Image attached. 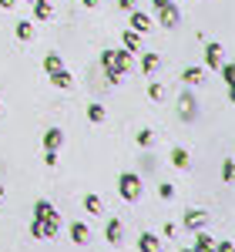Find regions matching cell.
Segmentation results:
<instances>
[{
  "label": "cell",
  "mask_w": 235,
  "mask_h": 252,
  "mask_svg": "<svg viewBox=\"0 0 235 252\" xmlns=\"http://www.w3.org/2000/svg\"><path fill=\"white\" fill-rule=\"evenodd\" d=\"M30 3H34V0H30Z\"/></svg>",
  "instance_id": "cell-37"
},
{
  "label": "cell",
  "mask_w": 235,
  "mask_h": 252,
  "mask_svg": "<svg viewBox=\"0 0 235 252\" xmlns=\"http://www.w3.org/2000/svg\"><path fill=\"white\" fill-rule=\"evenodd\" d=\"M0 198H3V185H0Z\"/></svg>",
  "instance_id": "cell-34"
},
{
  "label": "cell",
  "mask_w": 235,
  "mask_h": 252,
  "mask_svg": "<svg viewBox=\"0 0 235 252\" xmlns=\"http://www.w3.org/2000/svg\"><path fill=\"white\" fill-rule=\"evenodd\" d=\"M118 192H121L124 202H138V198H141V178H138L135 172H124L118 178Z\"/></svg>",
  "instance_id": "cell-2"
},
{
  "label": "cell",
  "mask_w": 235,
  "mask_h": 252,
  "mask_svg": "<svg viewBox=\"0 0 235 252\" xmlns=\"http://www.w3.org/2000/svg\"><path fill=\"white\" fill-rule=\"evenodd\" d=\"M58 67H60L58 54H47V58H44V71H47V74H51V71H58Z\"/></svg>",
  "instance_id": "cell-24"
},
{
  "label": "cell",
  "mask_w": 235,
  "mask_h": 252,
  "mask_svg": "<svg viewBox=\"0 0 235 252\" xmlns=\"http://www.w3.org/2000/svg\"><path fill=\"white\" fill-rule=\"evenodd\" d=\"M101 67H104L108 81L118 84V81L124 78V71L131 67V51H104L101 54Z\"/></svg>",
  "instance_id": "cell-1"
},
{
  "label": "cell",
  "mask_w": 235,
  "mask_h": 252,
  "mask_svg": "<svg viewBox=\"0 0 235 252\" xmlns=\"http://www.w3.org/2000/svg\"><path fill=\"white\" fill-rule=\"evenodd\" d=\"M138 249L141 252H161V239L155 232H141L138 235Z\"/></svg>",
  "instance_id": "cell-6"
},
{
  "label": "cell",
  "mask_w": 235,
  "mask_h": 252,
  "mask_svg": "<svg viewBox=\"0 0 235 252\" xmlns=\"http://www.w3.org/2000/svg\"><path fill=\"white\" fill-rule=\"evenodd\" d=\"M0 115H3V104H0Z\"/></svg>",
  "instance_id": "cell-36"
},
{
  "label": "cell",
  "mask_w": 235,
  "mask_h": 252,
  "mask_svg": "<svg viewBox=\"0 0 235 252\" xmlns=\"http://www.w3.org/2000/svg\"><path fill=\"white\" fill-rule=\"evenodd\" d=\"M222 78H225V84H232V78H235V71H232V67H229V64H225V67H222Z\"/></svg>",
  "instance_id": "cell-28"
},
{
  "label": "cell",
  "mask_w": 235,
  "mask_h": 252,
  "mask_svg": "<svg viewBox=\"0 0 235 252\" xmlns=\"http://www.w3.org/2000/svg\"><path fill=\"white\" fill-rule=\"evenodd\" d=\"M44 161H47V165L54 168V165H58V152H47V155H44Z\"/></svg>",
  "instance_id": "cell-29"
},
{
  "label": "cell",
  "mask_w": 235,
  "mask_h": 252,
  "mask_svg": "<svg viewBox=\"0 0 235 252\" xmlns=\"http://www.w3.org/2000/svg\"><path fill=\"white\" fill-rule=\"evenodd\" d=\"M148 97H151V101H165V88H161L158 81H151V84H148Z\"/></svg>",
  "instance_id": "cell-22"
},
{
  "label": "cell",
  "mask_w": 235,
  "mask_h": 252,
  "mask_svg": "<svg viewBox=\"0 0 235 252\" xmlns=\"http://www.w3.org/2000/svg\"><path fill=\"white\" fill-rule=\"evenodd\" d=\"M172 165L175 168H188V152L185 148H172Z\"/></svg>",
  "instance_id": "cell-18"
},
{
  "label": "cell",
  "mask_w": 235,
  "mask_h": 252,
  "mask_svg": "<svg viewBox=\"0 0 235 252\" xmlns=\"http://www.w3.org/2000/svg\"><path fill=\"white\" fill-rule=\"evenodd\" d=\"M158 20H161V27H168V31H175L178 24H181V14H178L175 0H168V3H158Z\"/></svg>",
  "instance_id": "cell-3"
},
{
  "label": "cell",
  "mask_w": 235,
  "mask_h": 252,
  "mask_svg": "<svg viewBox=\"0 0 235 252\" xmlns=\"http://www.w3.org/2000/svg\"><path fill=\"white\" fill-rule=\"evenodd\" d=\"M128 14H131V27H135L138 34H148V31L155 27L151 17H148V14H141V10H128Z\"/></svg>",
  "instance_id": "cell-7"
},
{
  "label": "cell",
  "mask_w": 235,
  "mask_h": 252,
  "mask_svg": "<svg viewBox=\"0 0 235 252\" xmlns=\"http://www.w3.org/2000/svg\"><path fill=\"white\" fill-rule=\"evenodd\" d=\"M141 71H145V74H155L158 71V54H145V58H141Z\"/></svg>",
  "instance_id": "cell-20"
},
{
  "label": "cell",
  "mask_w": 235,
  "mask_h": 252,
  "mask_svg": "<svg viewBox=\"0 0 235 252\" xmlns=\"http://www.w3.org/2000/svg\"><path fill=\"white\" fill-rule=\"evenodd\" d=\"M158 195H161V198H175V185L161 182V185H158Z\"/></svg>",
  "instance_id": "cell-26"
},
{
  "label": "cell",
  "mask_w": 235,
  "mask_h": 252,
  "mask_svg": "<svg viewBox=\"0 0 235 252\" xmlns=\"http://www.w3.org/2000/svg\"><path fill=\"white\" fill-rule=\"evenodd\" d=\"M34 219H40V222H60L58 209H54L51 202H37V205H34Z\"/></svg>",
  "instance_id": "cell-4"
},
{
  "label": "cell",
  "mask_w": 235,
  "mask_h": 252,
  "mask_svg": "<svg viewBox=\"0 0 235 252\" xmlns=\"http://www.w3.org/2000/svg\"><path fill=\"white\" fill-rule=\"evenodd\" d=\"M178 108H181V118H195V97L188 94H181V101H178Z\"/></svg>",
  "instance_id": "cell-15"
},
{
  "label": "cell",
  "mask_w": 235,
  "mask_h": 252,
  "mask_svg": "<svg viewBox=\"0 0 235 252\" xmlns=\"http://www.w3.org/2000/svg\"><path fill=\"white\" fill-rule=\"evenodd\" d=\"M158 3H168V0H155V7H158Z\"/></svg>",
  "instance_id": "cell-33"
},
{
  "label": "cell",
  "mask_w": 235,
  "mask_h": 252,
  "mask_svg": "<svg viewBox=\"0 0 235 252\" xmlns=\"http://www.w3.org/2000/svg\"><path fill=\"white\" fill-rule=\"evenodd\" d=\"M104 235H108V242H111V246H121V239H124L121 219H108V229H104Z\"/></svg>",
  "instance_id": "cell-8"
},
{
  "label": "cell",
  "mask_w": 235,
  "mask_h": 252,
  "mask_svg": "<svg viewBox=\"0 0 235 252\" xmlns=\"http://www.w3.org/2000/svg\"><path fill=\"white\" fill-rule=\"evenodd\" d=\"M51 81H54V88H60V91H67L71 84H74V78L64 71V67H58V71H51Z\"/></svg>",
  "instance_id": "cell-10"
},
{
  "label": "cell",
  "mask_w": 235,
  "mask_h": 252,
  "mask_svg": "<svg viewBox=\"0 0 235 252\" xmlns=\"http://www.w3.org/2000/svg\"><path fill=\"white\" fill-rule=\"evenodd\" d=\"M215 249V239L212 235H205L202 229H198V239H195V252H212Z\"/></svg>",
  "instance_id": "cell-16"
},
{
  "label": "cell",
  "mask_w": 235,
  "mask_h": 252,
  "mask_svg": "<svg viewBox=\"0 0 235 252\" xmlns=\"http://www.w3.org/2000/svg\"><path fill=\"white\" fill-rule=\"evenodd\" d=\"M91 239V229L84 225V222H71V242H78V246H84Z\"/></svg>",
  "instance_id": "cell-9"
},
{
  "label": "cell",
  "mask_w": 235,
  "mask_h": 252,
  "mask_svg": "<svg viewBox=\"0 0 235 252\" xmlns=\"http://www.w3.org/2000/svg\"><path fill=\"white\" fill-rule=\"evenodd\" d=\"M14 3H17V0H0V7H3V10H10Z\"/></svg>",
  "instance_id": "cell-31"
},
{
  "label": "cell",
  "mask_w": 235,
  "mask_h": 252,
  "mask_svg": "<svg viewBox=\"0 0 235 252\" xmlns=\"http://www.w3.org/2000/svg\"><path fill=\"white\" fill-rule=\"evenodd\" d=\"M17 37L20 40H30V37H34V24H30V20H17Z\"/></svg>",
  "instance_id": "cell-19"
},
{
  "label": "cell",
  "mask_w": 235,
  "mask_h": 252,
  "mask_svg": "<svg viewBox=\"0 0 235 252\" xmlns=\"http://www.w3.org/2000/svg\"><path fill=\"white\" fill-rule=\"evenodd\" d=\"M185 225H188V229H205V225H208V212H202V209H192V212H185Z\"/></svg>",
  "instance_id": "cell-5"
},
{
  "label": "cell",
  "mask_w": 235,
  "mask_h": 252,
  "mask_svg": "<svg viewBox=\"0 0 235 252\" xmlns=\"http://www.w3.org/2000/svg\"><path fill=\"white\" fill-rule=\"evenodd\" d=\"M181 252H195V249H181Z\"/></svg>",
  "instance_id": "cell-35"
},
{
  "label": "cell",
  "mask_w": 235,
  "mask_h": 252,
  "mask_svg": "<svg viewBox=\"0 0 235 252\" xmlns=\"http://www.w3.org/2000/svg\"><path fill=\"white\" fill-rule=\"evenodd\" d=\"M232 175H235V165H232V158H229V161H222V178L232 182Z\"/></svg>",
  "instance_id": "cell-27"
},
{
  "label": "cell",
  "mask_w": 235,
  "mask_h": 252,
  "mask_svg": "<svg viewBox=\"0 0 235 252\" xmlns=\"http://www.w3.org/2000/svg\"><path fill=\"white\" fill-rule=\"evenodd\" d=\"M121 40H124V51H131V54L141 47V34L138 31H121Z\"/></svg>",
  "instance_id": "cell-12"
},
{
  "label": "cell",
  "mask_w": 235,
  "mask_h": 252,
  "mask_svg": "<svg viewBox=\"0 0 235 252\" xmlns=\"http://www.w3.org/2000/svg\"><path fill=\"white\" fill-rule=\"evenodd\" d=\"M205 64H208V67H218V64H222V47H218V44H208V47H205Z\"/></svg>",
  "instance_id": "cell-14"
},
{
  "label": "cell",
  "mask_w": 235,
  "mask_h": 252,
  "mask_svg": "<svg viewBox=\"0 0 235 252\" xmlns=\"http://www.w3.org/2000/svg\"><path fill=\"white\" fill-rule=\"evenodd\" d=\"M135 141L141 145V148H148V145L155 141V131H148V128H145V131H138V138H135Z\"/></svg>",
  "instance_id": "cell-23"
},
{
  "label": "cell",
  "mask_w": 235,
  "mask_h": 252,
  "mask_svg": "<svg viewBox=\"0 0 235 252\" xmlns=\"http://www.w3.org/2000/svg\"><path fill=\"white\" fill-rule=\"evenodd\" d=\"M34 17H37V20H51V17H54L51 0H34Z\"/></svg>",
  "instance_id": "cell-11"
},
{
  "label": "cell",
  "mask_w": 235,
  "mask_h": 252,
  "mask_svg": "<svg viewBox=\"0 0 235 252\" xmlns=\"http://www.w3.org/2000/svg\"><path fill=\"white\" fill-rule=\"evenodd\" d=\"M60 141H64L60 128H51V131L44 135V148H47V152H58V148H60Z\"/></svg>",
  "instance_id": "cell-13"
},
{
  "label": "cell",
  "mask_w": 235,
  "mask_h": 252,
  "mask_svg": "<svg viewBox=\"0 0 235 252\" xmlns=\"http://www.w3.org/2000/svg\"><path fill=\"white\" fill-rule=\"evenodd\" d=\"M84 209H88L91 215H104V205H101L98 195H84Z\"/></svg>",
  "instance_id": "cell-17"
},
{
  "label": "cell",
  "mask_w": 235,
  "mask_h": 252,
  "mask_svg": "<svg viewBox=\"0 0 235 252\" xmlns=\"http://www.w3.org/2000/svg\"><path fill=\"white\" fill-rule=\"evenodd\" d=\"M118 7L121 10H135V0H118Z\"/></svg>",
  "instance_id": "cell-30"
},
{
  "label": "cell",
  "mask_w": 235,
  "mask_h": 252,
  "mask_svg": "<svg viewBox=\"0 0 235 252\" xmlns=\"http://www.w3.org/2000/svg\"><path fill=\"white\" fill-rule=\"evenodd\" d=\"M81 3H84V7H98L101 0H81Z\"/></svg>",
  "instance_id": "cell-32"
},
{
  "label": "cell",
  "mask_w": 235,
  "mask_h": 252,
  "mask_svg": "<svg viewBox=\"0 0 235 252\" xmlns=\"http://www.w3.org/2000/svg\"><path fill=\"white\" fill-rule=\"evenodd\" d=\"M185 81L188 84H198L202 81V67H185Z\"/></svg>",
  "instance_id": "cell-25"
},
{
  "label": "cell",
  "mask_w": 235,
  "mask_h": 252,
  "mask_svg": "<svg viewBox=\"0 0 235 252\" xmlns=\"http://www.w3.org/2000/svg\"><path fill=\"white\" fill-rule=\"evenodd\" d=\"M88 118H91V121H94V125H101V121H104V118H108V111H104V108H101V104H88Z\"/></svg>",
  "instance_id": "cell-21"
}]
</instances>
